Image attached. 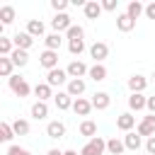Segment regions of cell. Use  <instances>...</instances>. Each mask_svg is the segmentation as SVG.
Listing matches in <instances>:
<instances>
[{
    "mask_svg": "<svg viewBox=\"0 0 155 155\" xmlns=\"http://www.w3.org/2000/svg\"><path fill=\"white\" fill-rule=\"evenodd\" d=\"M5 155H31V153H29L27 148H19V145H10Z\"/></svg>",
    "mask_w": 155,
    "mask_h": 155,
    "instance_id": "obj_39",
    "label": "cell"
},
{
    "mask_svg": "<svg viewBox=\"0 0 155 155\" xmlns=\"http://www.w3.org/2000/svg\"><path fill=\"white\" fill-rule=\"evenodd\" d=\"M107 65L104 63H92L90 65V73H87V78L90 80H94V82H102V80H107Z\"/></svg>",
    "mask_w": 155,
    "mask_h": 155,
    "instance_id": "obj_18",
    "label": "cell"
},
{
    "mask_svg": "<svg viewBox=\"0 0 155 155\" xmlns=\"http://www.w3.org/2000/svg\"><path fill=\"white\" fill-rule=\"evenodd\" d=\"M12 128H15L17 136H29V131H31V126H29L27 119H15L12 121Z\"/></svg>",
    "mask_w": 155,
    "mask_h": 155,
    "instance_id": "obj_32",
    "label": "cell"
},
{
    "mask_svg": "<svg viewBox=\"0 0 155 155\" xmlns=\"http://www.w3.org/2000/svg\"><path fill=\"white\" fill-rule=\"evenodd\" d=\"M94 107H92V102L90 99H85V97H78L75 102H73V111L78 114V116H90V111H92Z\"/></svg>",
    "mask_w": 155,
    "mask_h": 155,
    "instance_id": "obj_20",
    "label": "cell"
},
{
    "mask_svg": "<svg viewBox=\"0 0 155 155\" xmlns=\"http://www.w3.org/2000/svg\"><path fill=\"white\" fill-rule=\"evenodd\" d=\"M65 73H68V78H70V80H78V78H82V80H85V75L90 73V65L75 58V61H70V63H68Z\"/></svg>",
    "mask_w": 155,
    "mask_h": 155,
    "instance_id": "obj_3",
    "label": "cell"
},
{
    "mask_svg": "<svg viewBox=\"0 0 155 155\" xmlns=\"http://www.w3.org/2000/svg\"><path fill=\"white\" fill-rule=\"evenodd\" d=\"M124 145H126V150L138 153V150H140V145H143V136H140L138 131H128V133L124 136Z\"/></svg>",
    "mask_w": 155,
    "mask_h": 155,
    "instance_id": "obj_12",
    "label": "cell"
},
{
    "mask_svg": "<svg viewBox=\"0 0 155 155\" xmlns=\"http://www.w3.org/2000/svg\"><path fill=\"white\" fill-rule=\"evenodd\" d=\"M63 155H80L78 150H73V148H68V150H63Z\"/></svg>",
    "mask_w": 155,
    "mask_h": 155,
    "instance_id": "obj_44",
    "label": "cell"
},
{
    "mask_svg": "<svg viewBox=\"0 0 155 155\" xmlns=\"http://www.w3.org/2000/svg\"><path fill=\"white\" fill-rule=\"evenodd\" d=\"M15 51V41L7 36H0V56H10Z\"/></svg>",
    "mask_w": 155,
    "mask_h": 155,
    "instance_id": "obj_35",
    "label": "cell"
},
{
    "mask_svg": "<svg viewBox=\"0 0 155 155\" xmlns=\"http://www.w3.org/2000/svg\"><path fill=\"white\" fill-rule=\"evenodd\" d=\"M82 12H85L87 19H99V15H102L104 10H102V2H97V0H87V5L82 7Z\"/></svg>",
    "mask_w": 155,
    "mask_h": 155,
    "instance_id": "obj_21",
    "label": "cell"
},
{
    "mask_svg": "<svg viewBox=\"0 0 155 155\" xmlns=\"http://www.w3.org/2000/svg\"><path fill=\"white\" fill-rule=\"evenodd\" d=\"M116 29L124 31V34H128V31L136 29V19H131L126 12H121V15H116Z\"/></svg>",
    "mask_w": 155,
    "mask_h": 155,
    "instance_id": "obj_17",
    "label": "cell"
},
{
    "mask_svg": "<svg viewBox=\"0 0 155 155\" xmlns=\"http://www.w3.org/2000/svg\"><path fill=\"white\" fill-rule=\"evenodd\" d=\"M65 39H68V41H75V39H85V29H82L80 24H73V27L65 31Z\"/></svg>",
    "mask_w": 155,
    "mask_h": 155,
    "instance_id": "obj_34",
    "label": "cell"
},
{
    "mask_svg": "<svg viewBox=\"0 0 155 155\" xmlns=\"http://www.w3.org/2000/svg\"><path fill=\"white\" fill-rule=\"evenodd\" d=\"M90 102H92V107H94L97 111H104V109H109V104H111V97H109V92H94Z\"/></svg>",
    "mask_w": 155,
    "mask_h": 155,
    "instance_id": "obj_15",
    "label": "cell"
},
{
    "mask_svg": "<svg viewBox=\"0 0 155 155\" xmlns=\"http://www.w3.org/2000/svg\"><path fill=\"white\" fill-rule=\"evenodd\" d=\"M46 136L53 138V140L63 138V136H65V124H63V121H48V124H46Z\"/></svg>",
    "mask_w": 155,
    "mask_h": 155,
    "instance_id": "obj_16",
    "label": "cell"
},
{
    "mask_svg": "<svg viewBox=\"0 0 155 155\" xmlns=\"http://www.w3.org/2000/svg\"><path fill=\"white\" fill-rule=\"evenodd\" d=\"M7 85H10V90H12L17 97H29V94L34 92V87H29V82H27L22 75H17V73L7 80Z\"/></svg>",
    "mask_w": 155,
    "mask_h": 155,
    "instance_id": "obj_2",
    "label": "cell"
},
{
    "mask_svg": "<svg viewBox=\"0 0 155 155\" xmlns=\"http://www.w3.org/2000/svg\"><path fill=\"white\" fill-rule=\"evenodd\" d=\"M24 31H27V34H31V36L36 39V36H44V31H46V24H44L41 19H29Z\"/></svg>",
    "mask_w": 155,
    "mask_h": 155,
    "instance_id": "obj_23",
    "label": "cell"
},
{
    "mask_svg": "<svg viewBox=\"0 0 155 155\" xmlns=\"http://www.w3.org/2000/svg\"><path fill=\"white\" fill-rule=\"evenodd\" d=\"M136 131L143 136V138H153L155 136V114H148L140 119V124L136 126Z\"/></svg>",
    "mask_w": 155,
    "mask_h": 155,
    "instance_id": "obj_7",
    "label": "cell"
},
{
    "mask_svg": "<svg viewBox=\"0 0 155 155\" xmlns=\"http://www.w3.org/2000/svg\"><path fill=\"white\" fill-rule=\"evenodd\" d=\"M70 27H73V22H70V15H68V12L53 15V19H51V29H53L56 34H63V31H68Z\"/></svg>",
    "mask_w": 155,
    "mask_h": 155,
    "instance_id": "obj_6",
    "label": "cell"
},
{
    "mask_svg": "<svg viewBox=\"0 0 155 155\" xmlns=\"http://www.w3.org/2000/svg\"><path fill=\"white\" fill-rule=\"evenodd\" d=\"M126 15H128L131 19H138L140 15H145V5L138 2V0H131V2L126 5Z\"/></svg>",
    "mask_w": 155,
    "mask_h": 155,
    "instance_id": "obj_27",
    "label": "cell"
},
{
    "mask_svg": "<svg viewBox=\"0 0 155 155\" xmlns=\"http://www.w3.org/2000/svg\"><path fill=\"white\" fill-rule=\"evenodd\" d=\"M87 51H90V58H92L94 63H104V61L109 58V46H107L104 41H94Z\"/></svg>",
    "mask_w": 155,
    "mask_h": 155,
    "instance_id": "obj_4",
    "label": "cell"
},
{
    "mask_svg": "<svg viewBox=\"0 0 155 155\" xmlns=\"http://www.w3.org/2000/svg\"><path fill=\"white\" fill-rule=\"evenodd\" d=\"M68 51L70 56H80L85 51V39H75V41H68Z\"/></svg>",
    "mask_w": 155,
    "mask_h": 155,
    "instance_id": "obj_36",
    "label": "cell"
},
{
    "mask_svg": "<svg viewBox=\"0 0 155 155\" xmlns=\"http://www.w3.org/2000/svg\"><path fill=\"white\" fill-rule=\"evenodd\" d=\"M126 150V145H124V138H116V136H111L109 140H107V153L109 155H121Z\"/></svg>",
    "mask_w": 155,
    "mask_h": 155,
    "instance_id": "obj_26",
    "label": "cell"
},
{
    "mask_svg": "<svg viewBox=\"0 0 155 155\" xmlns=\"http://www.w3.org/2000/svg\"><path fill=\"white\" fill-rule=\"evenodd\" d=\"M78 131H80V136L94 138V136H97V124H94L92 119H82V121H80V126H78Z\"/></svg>",
    "mask_w": 155,
    "mask_h": 155,
    "instance_id": "obj_25",
    "label": "cell"
},
{
    "mask_svg": "<svg viewBox=\"0 0 155 155\" xmlns=\"http://www.w3.org/2000/svg\"><path fill=\"white\" fill-rule=\"evenodd\" d=\"M12 70H15V63H12V58H10V56H0V75L10 80V78L15 75Z\"/></svg>",
    "mask_w": 155,
    "mask_h": 155,
    "instance_id": "obj_31",
    "label": "cell"
},
{
    "mask_svg": "<svg viewBox=\"0 0 155 155\" xmlns=\"http://www.w3.org/2000/svg\"><path fill=\"white\" fill-rule=\"evenodd\" d=\"M10 58H12L15 68H24V65L29 63V53H27V51H22V48H15V51L10 53Z\"/></svg>",
    "mask_w": 155,
    "mask_h": 155,
    "instance_id": "obj_30",
    "label": "cell"
},
{
    "mask_svg": "<svg viewBox=\"0 0 155 155\" xmlns=\"http://www.w3.org/2000/svg\"><path fill=\"white\" fill-rule=\"evenodd\" d=\"M12 41H15V48H22V51H29L34 46V36L27 34V31H17L12 36Z\"/></svg>",
    "mask_w": 155,
    "mask_h": 155,
    "instance_id": "obj_13",
    "label": "cell"
},
{
    "mask_svg": "<svg viewBox=\"0 0 155 155\" xmlns=\"http://www.w3.org/2000/svg\"><path fill=\"white\" fill-rule=\"evenodd\" d=\"M107 153V140L102 136H94L90 138L82 148H80V155H104Z\"/></svg>",
    "mask_w": 155,
    "mask_h": 155,
    "instance_id": "obj_1",
    "label": "cell"
},
{
    "mask_svg": "<svg viewBox=\"0 0 155 155\" xmlns=\"http://www.w3.org/2000/svg\"><path fill=\"white\" fill-rule=\"evenodd\" d=\"M148 114H155V97H148Z\"/></svg>",
    "mask_w": 155,
    "mask_h": 155,
    "instance_id": "obj_42",
    "label": "cell"
},
{
    "mask_svg": "<svg viewBox=\"0 0 155 155\" xmlns=\"http://www.w3.org/2000/svg\"><path fill=\"white\" fill-rule=\"evenodd\" d=\"M15 17H17V12H15L12 5H2V7H0V24H2V27H5V24H12Z\"/></svg>",
    "mask_w": 155,
    "mask_h": 155,
    "instance_id": "obj_28",
    "label": "cell"
},
{
    "mask_svg": "<svg viewBox=\"0 0 155 155\" xmlns=\"http://www.w3.org/2000/svg\"><path fill=\"white\" fill-rule=\"evenodd\" d=\"M116 128H119V131H124V133L133 131V128H136V116H133L131 111L119 114V116H116Z\"/></svg>",
    "mask_w": 155,
    "mask_h": 155,
    "instance_id": "obj_11",
    "label": "cell"
},
{
    "mask_svg": "<svg viewBox=\"0 0 155 155\" xmlns=\"http://www.w3.org/2000/svg\"><path fill=\"white\" fill-rule=\"evenodd\" d=\"M34 94H36V102H48L53 97V87L48 82H39L34 85Z\"/></svg>",
    "mask_w": 155,
    "mask_h": 155,
    "instance_id": "obj_19",
    "label": "cell"
},
{
    "mask_svg": "<svg viewBox=\"0 0 155 155\" xmlns=\"http://www.w3.org/2000/svg\"><path fill=\"white\" fill-rule=\"evenodd\" d=\"M46 155H63V150H58V148H51Z\"/></svg>",
    "mask_w": 155,
    "mask_h": 155,
    "instance_id": "obj_43",
    "label": "cell"
},
{
    "mask_svg": "<svg viewBox=\"0 0 155 155\" xmlns=\"http://www.w3.org/2000/svg\"><path fill=\"white\" fill-rule=\"evenodd\" d=\"M68 5H70L68 0H51V7L56 10V15H61V12H65V10H68Z\"/></svg>",
    "mask_w": 155,
    "mask_h": 155,
    "instance_id": "obj_37",
    "label": "cell"
},
{
    "mask_svg": "<svg viewBox=\"0 0 155 155\" xmlns=\"http://www.w3.org/2000/svg\"><path fill=\"white\" fill-rule=\"evenodd\" d=\"M143 155H148V153H143Z\"/></svg>",
    "mask_w": 155,
    "mask_h": 155,
    "instance_id": "obj_46",
    "label": "cell"
},
{
    "mask_svg": "<svg viewBox=\"0 0 155 155\" xmlns=\"http://www.w3.org/2000/svg\"><path fill=\"white\" fill-rule=\"evenodd\" d=\"M53 102H56V109H61V111H68V109H73V97L63 90V92H56L53 94Z\"/></svg>",
    "mask_w": 155,
    "mask_h": 155,
    "instance_id": "obj_14",
    "label": "cell"
},
{
    "mask_svg": "<svg viewBox=\"0 0 155 155\" xmlns=\"http://www.w3.org/2000/svg\"><path fill=\"white\" fill-rule=\"evenodd\" d=\"M153 80H155V70H153Z\"/></svg>",
    "mask_w": 155,
    "mask_h": 155,
    "instance_id": "obj_45",
    "label": "cell"
},
{
    "mask_svg": "<svg viewBox=\"0 0 155 155\" xmlns=\"http://www.w3.org/2000/svg\"><path fill=\"white\" fill-rule=\"evenodd\" d=\"M145 17L148 19H155V2H148L145 5Z\"/></svg>",
    "mask_w": 155,
    "mask_h": 155,
    "instance_id": "obj_41",
    "label": "cell"
},
{
    "mask_svg": "<svg viewBox=\"0 0 155 155\" xmlns=\"http://www.w3.org/2000/svg\"><path fill=\"white\" fill-rule=\"evenodd\" d=\"M148 107V97L145 94H128V109H131V114L133 111H143Z\"/></svg>",
    "mask_w": 155,
    "mask_h": 155,
    "instance_id": "obj_22",
    "label": "cell"
},
{
    "mask_svg": "<svg viewBox=\"0 0 155 155\" xmlns=\"http://www.w3.org/2000/svg\"><path fill=\"white\" fill-rule=\"evenodd\" d=\"M17 133H15V128H12V124L10 121H2L0 124V140H5V143H10L12 138H15Z\"/></svg>",
    "mask_w": 155,
    "mask_h": 155,
    "instance_id": "obj_33",
    "label": "cell"
},
{
    "mask_svg": "<svg viewBox=\"0 0 155 155\" xmlns=\"http://www.w3.org/2000/svg\"><path fill=\"white\" fill-rule=\"evenodd\" d=\"M85 90H87V82H85L82 78H78V80H68V85H65V92H68L73 99L82 97V94H85Z\"/></svg>",
    "mask_w": 155,
    "mask_h": 155,
    "instance_id": "obj_10",
    "label": "cell"
},
{
    "mask_svg": "<svg viewBox=\"0 0 155 155\" xmlns=\"http://www.w3.org/2000/svg\"><path fill=\"white\" fill-rule=\"evenodd\" d=\"M44 44H46V48H48V51H58V48H61V44H63V36H61V34H56V31H51V34H46V36H44Z\"/></svg>",
    "mask_w": 155,
    "mask_h": 155,
    "instance_id": "obj_29",
    "label": "cell"
},
{
    "mask_svg": "<svg viewBox=\"0 0 155 155\" xmlns=\"http://www.w3.org/2000/svg\"><path fill=\"white\" fill-rule=\"evenodd\" d=\"M119 7V0H102V10L104 12H116Z\"/></svg>",
    "mask_w": 155,
    "mask_h": 155,
    "instance_id": "obj_38",
    "label": "cell"
},
{
    "mask_svg": "<svg viewBox=\"0 0 155 155\" xmlns=\"http://www.w3.org/2000/svg\"><path fill=\"white\" fill-rule=\"evenodd\" d=\"M29 114H31V119L41 121V119H46V116H48V104H46V102H34V104H31V109H29Z\"/></svg>",
    "mask_w": 155,
    "mask_h": 155,
    "instance_id": "obj_24",
    "label": "cell"
},
{
    "mask_svg": "<svg viewBox=\"0 0 155 155\" xmlns=\"http://www.w3.org/2000/svg\"><path fill=\"white\" fill-rule=\"evenodd\" d=\"M39 63H41V68H46V73L53 70V68H58V51H48V48H44L41 56H39Z\"/></svg>",
    "mask_w": 155,
    "mask_h": 155,
    "instance_id": "obj_8",
    "label": "cell"
},
{
    "mask_svg": "<svg viewBox=\"0 0 155 155\" xmlns=\"http://www.w3.org/2000/svg\"><path fill=\"white\" fill-rule=\"evenodd\" d=\"M68 73H65V68H53V70H48L46 73V82L51 85V87H61V85H68Z\"/></svg>",
    "mask_w": 155,
    "mask_h": 155,
    "instance_id": "obj_5",
    "label": "cell"
},
{
    "mask_svg": "<svg viewBox=\"0 0 155 155\" xmlns=\"http://www.w3.org/2000/svg\"><path fill=\"white\" fill-rule=\"evenodd\" d=\"M126 85H128L131 94H143V92H145V87H148V78L136 73V75H131V78H128V82H126Z\"/></svg>",
    "mask_w": 155,
    "mask_h": 155,
    "instance_id": "obj_9",
    "label": "cell"
},
{
    "mask_svg": "<svg viewBox=\"0 0 155 155\" xmlns=\"http://www.w3.org/2000/svg\"><path fill=\"white\" fill-rule=\"evenodd\" d=\"M145 153L148 155H155V136L153 138H145Z\"/></svg>",
    "mask_w": 155,
    "mask_h": 155,
    "instance_id": "obj_40",
    "label": "cell"
}]
</instances>
